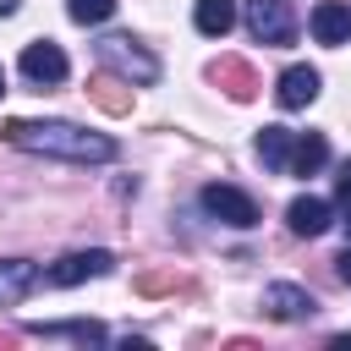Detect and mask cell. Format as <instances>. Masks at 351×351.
I'll list each match as a JSON object with an SVG mask.
<instances>
[{
  "label": "cell",
  "instance_id": "1",
  "mask_svg": "<svg viewBox=\"0 0 351 351\" xmlns=\"http://www.w3.org/2000/svg\"><path fill=\"white\" fill-rule=\"evenodd\" d=\"M5 143L27 148V154H49V159H71V165H104L115 159V137L71 126V121H5Z\"/></svg>",
  "mask_w": 351,
  "mask_h": 351
},
{
  "label": "cell",
  "instance_id": "2",
  "mask_svg": "<svg viewBox=\"0 0 351 351\" xmlns=\"http://www.w3.org/2000/svg\"><path fill=\"white\" fill-rule=\"evenodd\" d=\"M99 66H110V71H121L126 82H137V88H148V82H159V60L137 44V38H126V33H110V38H99Z\"/></svg>",
  "mask_w": 351,
  "mask_h": 351
},
{
  "label": "cell",
  "instance_id": "3",
  "mask_svg": "<svg viewBox=\"0 0 351 351\" xmlns=\"http://www.w3.org/2000/svg\"><path fill=\"white\" fill-rule=\"evenodd\" d=\"M197 203L214 214V219H225V225H236V230H252L258 225V203L241 192V186H225V181H208L203 192H197Z\"/></svg>",
  "mask_w": 351,
  "mask_h": 351
},
{
  "label": "cell",
  "instance_id": "4",
  "mask_svg": "<svg viewBox=\"0 0 351 351\" xmlns=\"http://www.w3.org/2000/svg\"><path fill=\"white\" fill-rule=\"evenodd\" d=\"M247 27L258 44H291L296 38V16L285 0H247Z\"/></svg>",
  "mask_w": 351,
  "mask_h": 351
},
{
  "label": "cell",
  "instance_id": "5",
  "mask_svg": "<svg viewBox=\"0 0 351 351\" xmlns=\"http://www.w3.org/2000/svg\"><path fill=\"white\" fill-rule=\"evenodd\" d=\"M66 71H71V60H66V49H60V44L38 38V44H27V49H22V77H27V82L55 88V82H66Z\"/></svg>",
  "mask_w": 351,
  "mask_h": 351
},
{
  "label": "cell",
  "instance_id": "6",
  "mask_svg": "<svg viewBox=\"0 0 351 351\" xmlns=\"http://www.w3.org/2000/svg\"><path fill=\"white\" fill-rule=\"evenodd\" d=\"M115 269V258L104 252V247H88V252H66L60 263H49V285H82V280H99V274H110Z\"/></svg>",
  "mask_w": 351,
  "mask_h": 351
},
{
  "label": "cell",
  "instance_id": "7",
  "mask_svg": "<svg viewBox=\"0 0 351 351\" xmlns=\"http://www.w3.org/2000/svg\"><path fill=\"white\" fill-rule=\"evenodd\" d=\"M38 285H44V269H38V263H27V258H0V307L33 296Z\"/></svg>",
  "mask_w": 351,
  "mask_h": 351
},
{
  "label": "cell",
  "instance_id": "8",
  "mask_svg": "<svg viewBox=\"0 0 351 351\" xmlns=\"http://www.w3.org/2000/svg\"><path fill=\"white\" fill-rule=\"evenodd\" d=\"M318 71L313 66H285L280 71V88H274V99H280V110H307L313 99H318Z\"/></svg>",
  "mask_w": 351,
  "mask_h": 351
},
{
  "label": "cell",
  "instance_id": "9",
  "mask_svg": "<svg viewBox=\"0 0 351 351\" xmlns=\"http://www.w3.org/2000/svg\"><path fill=\"white\" fill-rule=\"evenodd\" d=\"M307 27H313V38H318V44H329V49H335V44H346V38H351V5H346V0H318Z\"/></svg>",
  "mask_w": 351,
  "mask_h": 351
},
{
  "label": "cell",
  "instance_id": "10",
  "mask_svg": "<svg viewBox=\"0 0 351 351\" xmlns=\"http://www.w3.org/2000/svg\"><path fill=\"white\" fill-rule=\"evenodd\" d=\"M285 225H291V236H324L329 225H335V208L324 203V197H296L291 208H285Z\"/></svg>",
  "mask_w": 351,
  "mask_h": 351
},
{
  "label": "cell",
  "instance_id": "11",
  "mask_svg": "<svg viewBox=\"0 0 351 351\" xmlns=\"http://www.w3.org/2000/svg\"><path fill=\"white\" fill-rule=\"evenodd\" d=\"M313 296L302 291V285H269L263 291V313L269 318H280V324H296V318H313Z\"/></svg>",
  "mask_w": 351,
  "mask_h": 351
},
{
  "label": "cell",
  "instance_id": "12",
  "mask_svg": "<svg viewBox=\"0 0 351 351\" xmlns=\"http://www.w3.org/2000/svg\"><path fill=\"white\" fill-rule=\"evenodd\" d=\"M208 77H214V82H219V88H225L236 104H247V99L258 93V77H252V66H247V60H236V55H219V60L208 66Z\"/></svg>",
  "mask_w": 351,
  "mask_h": 351
},
{
  "label": "cell",
  "instance_id": "13",
  "mask_svg": "<svg viewBox=\"0 0 351 351\" xmlns=\"http://www.w3.org/2000/svg\"><path fill=\"white\" fill-rule=\"evenodd\" d=\"M88 99L99 104V110H110V115H126L132 110V88H126V77L121 71H99V77H88Z\"/></svg>",
  "mask_w": 351,
  "mask_h": 351
},
{
  "label": "cell",
  "instance_id": "14",
  "mask_svg": "<svg viewBox=\"0 0 351 351\" xmlns=\"http://www.w3.org/2000/svg\"><path fill=\"white\" fill-rule=\"evenodd\" d=\"M27 335H44V340H82V346H104V324H93V318H66V324H27Z\"/></svg>",
  "mask_w": 351,
  "mask_h": 351
},
{
  "label": "cell",
  "instance_id": "15",
  "mask_svg": "<svg viewBox=\"0 0 351 351\" xmlns=\"http://www.w3.org/2000/svg\"><path fill=\"white\" fill-rule=\"evenodd\" d=\"M192 22H197L203 38H225V33L236 27V0H197Z\"/></svg>",
  "mask_w": 351,
  "mask_h": 351
},
{
  "label": "cell",
  "instance_id": "16",
  "mask_svg": "<svg viewBox=\"0 0 351 351\" xmlns=\"http://www.w3.org/2000/svg\"><path fill=\"white\" fill-rule=\"evenodd\" d=\"M324 165H329V143H324V132H307V137L291 143V176H313V170H324Z\"/></svg>",
  "mask_w": 351,
  "mask_h": 351
},
{
  "label": "cell",
  "instance_id": "17",
  "mask_svg": "<svg viewBox=\"0 0 351 351\" xmlns=\"http://www.w3.org/2000/svg\"><path fill=\"white\" fill-rule=\"evenodd\" d=\"M291 143H296V137H291L285 126H263V132H258V159H263L269 170H291Z\"/></svg>",
  "mask_w": 351,
  "mask_h": 351
},
{
  "label": "cell",
  "instance_id": "18",
  "mask_svg": "<svg viewBox=\"0 0 351 351\" xmlns=\"http://www.w3.org/2000/svg\"><path fill=\"white\" fill-rule=\"evenodd\" d=\"M110 11H115V0H66V16H71V22H82V27L110 22Z\"/></svg>",
  "mask_w": 351,
  "mask_h": 351
},
{
  "label": "cell",
  "instance_id": "19",
  "mask_svg": "<svg viewBox=\"0 0 351 351\" xmlns=\"http://www.w3.org/2000/svg\"><path fill=\"white\" fill-rule=\"evenodd\" d=\"M335 203H340V225L351 230V159H346V170H340V186H335Z\"/></svg>",
  "mask_w": 351,
  "mask_h": 351
},
{
  "label": "cell",
  "instance_id": "20",
  "mask_svg": "<svg viewBox=\"0 0 351 351\" xmlns=\"http://www.w3.org/2000/svg\"><path fill=\"white\" fill-rule=\"evenodd\" d=\"M176 285V274H143L137 280V291H170Z\"/></svg>",
  "mask_w": 351,
  "mask_h": 351
},
{
  "label": "cell",
  "instance_id": "21",
  "mask_svg": "<svg viewBox=\"0 0 351 351\" xmlns=\"http://www.w3.org/2000/svg\"><path fill=\"white\" fill-rule=\"evenodd\" d=\"M335 274H340V280H346V285H351V247H346V252H340V258H335Z\"/></svg>",
  "mask_w": 351,
  "mask_h": 351
},
{
  "label": "cell",
  "instance_id": "22",
  "mask_svg": "<svg viewBox=\"0 0 351 351\" xmlns=\"http://www.w3.org/2000/svg\"><path fill=\"white\" fill-rule=\"evenodd\" d=\"M16 5H22V0H0V16H11V11H16Z\"/></svg>",
  "mask_w": 351,
  "mask_h": 351
},
{
  "label": "cell",
  "instance_id": "23",
  "mask_svg": "<svg viewBox=\"0 0 351 351\" xmlns=\"http://www.w3.org/2000/svg\"><path fill=\"white\" fill-rule=\"evenodd\" d=\"M0 93H5V71H0Z\"/></svg>",
  "mask_w": 351,
  "mask_h": 351
}]
</instances>
